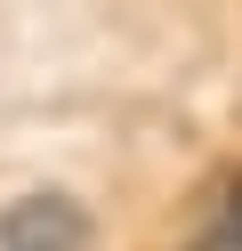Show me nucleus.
I'll list each match as a JSON object with an SVG mask.
<instances>
[{
	"label": "nucleus",
	"mask_w": 242,
	"mask_h": 251,
	"mask_svg": "<svg viewBox=\"0 0 242 251\" xmlns=\"http://www.w3.org/2000/svg\"><path fill=\"white\" fill-rule=\"evenodd\" d=\"M194 251H242V170L226 178V195H218V211L202 219V235H194Z\"/></svg>",
	"instance_id": "2"
},
{
	"label": "nucleus",
	"mask_w": 242,
	"mask_h": 251,
	"mask_svg": "<svg viewBox=\"0 0 242 251\" xmlns=\"http://www.w3.org/2000/svg\"><path fill=\"white\" fill-rule=\"evenodd\" d=\"M0 251H89V211L73 195H16L0 211Z\"/></svg>",
	"instance_id": "1"
}]
</instances>
